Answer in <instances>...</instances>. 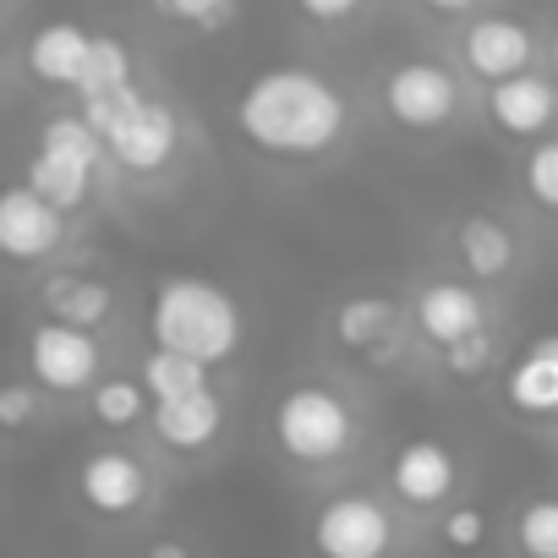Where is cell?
Returning <instances> with one entry per match:
<instances>
[{"instance_id":"cell-16","label":"cell","mask_w":558,"mask_h":558,"mask_svg":"<svg viewBox=\"0 0 558 558\" xmlns=\"http://www.w3.org/2000/svg\"><path fill=\"white\" fill-rule=\"evenodd\" d=\"M88 50H94V34L77 28V23H45L34 39H28V72L50 88H77L83 83V66H88Z\"/></svg>"},{"instance_id":"cell-25","label":"cell","mask_w":558,"mask_h":558,"mask_svg":"<svg viewBox=\"0 0 558 558\" xmlns=\"http://www.w3.org/2000/svg\"><path fill=\"white\" fill-rule=\"evenodd\" d=\"M520 181H525V197L547 214H558V137H542L525 165H520Z\"/></svg>"},{"instance_id":"cell-13","label":"cell","mask_w":558,"mask_h":558,"mask_svg":"<svg viewBox=\"0 0 558 558\" xmlns=\"http://www.w3.org/2000/svg\"><path fill=\"white\" fill-rule=\"evenodd\" d=\"M487 116L504 137H547L558 121V88L536 72L504 77L487 88Z\"/></svg>"},{"instance_id":"cell-30","label":"cell","mask_w":558,"mask_h":558,"mask_svg":"<svg viewBox=\"0 0 558 558\" xmlns=\"http://www.w3.org/2000/svg\"><path fill=\"white\" fill-rule=\"evenodd\" d=\"M302 7V17H313V23H351L367 0H296Z\"/></svg>"},{"instance_id":"cell-29","label":"cell","mask_w":558,"mask_h":558,"mask_svg":"<svg viewBox=\"0 0 558 558\" xmlns=\"http://www.w3.org/2000/svg\"><path fill=\"white\" fill-rule=\"evenodd\" d=\"M39 416V389L34 384H0V433H23Z\"/></svg>"},{"instance_id":"cell-27","label":"cell","mask_w":558,"mask_h":558,"mask_svg":"<svg viewBox=\"0 0 558 558\" xmlns=\"http://www.w3.org/2000/svg\"><path fill=\"white\" fill-rule=\"evenodd\" d=\"M438 536H444V547H449V553H471V547H482V542H487V514H482L476 504H460V509H449V514H444Z\"/></svg>"},{"instance_id":"cell-12","label":"cell","mask_w":558,"mask_h":558,"mask_svg":"<svg viewBox=\"0 0 558 558\" xmlns=\"http://www.w3.org/2000/svg\"><path fill=\"white\" fill-rule=\"evenodd\" d=\"M416 329L438 351H449V345L487 329V307H482L476 286H465V279H427L416 291Z\"/></svg>"},{"instance_id":"cell-3","label":"cell","mask_w":558,"mask_h":558,"mask_svg":"<svg viewBox=\"0 0 558 558\" xmlns=\"http://www.w3.org/2000/svg\"><path fill=\"white\" fill-rule=\"evenodd\" d=\"M268 427H274L279 454H286L291 465H307V471L340 465L356 449V438H362L356 411L345 405V395H335L324 384L286 389V395H279V405H274V416H268Z\"/></svg>"},{"instance_id":"cell-23","label":"cell","mask_w":558,"mask_h":558,"mask_svg":"<svg viewBox=\"0 0 558 558\" xmlns=\"http://www.w3.org/2000/svg\"><path fill=\"white\" fill-rule=\"evenodd\" d=\"M116 88H132V50L121 39H110V34H94V50H88L77 94L94 99V94H116Z\"/></svg>"},{"instance_id":"cell-20","label":"cell","mask_w":558,"mask_h":558,"mask_svg":"<svg viewBox=\"0 0 558 558\" xmlns=\"http://www.w3.org/2000/svg\"><path fill=\"white\" fill-rule=\"evenodd\" d=\"M395 324H400L395 296H351L335 307V340L345 351H362V356L384 351L395 340Z\"/></svg>"},{"instance_id":"cell-5","label":"cell","mask_w":558,"mask_h":558,"mask_svg":"<svg viewBox=\"0 0 558 558\" xmlns=\"http://www.w3.org/2000/svg\"><path fill=\"white\" fill-rule=\"evenodd\" d=\"M460 77L444 61H400L384 77V110L405 132H444L460 116Z\"/></svg>"},{"instance_id":"cell-24","label":"cell","mask_w":558,"mask_h":558,"mask_svg":"<svg viewBox=\"0 0 558 558\" xmlns=\"http://www.w3.org/2000/svg\"><path fill=\"white\" fill-rule=\"evenodd\" d=\"M514 542L525 558H558V493L525 498L514 514Z\"/></svg>"},{"instance_id":"cell-11","label":"cell","mask_w":558,"mask_h":558,"mask_svg":"<svg viewBox=\"0 0 558 558\" xmlns=\"http://www.w3.org/2000/svg\"><path fill=\"white\" fill-rule=\"evenodd\" d=\"M460 56H465V66H471L482 83H504V77L531 72L536 39H531V28L514 23V17H476V23L460 34Z\"/></svg>"},{"instance_id":"cell-22","label":"cell","mask_w":558,"mask_h":558,"mask_svg":"<svg viewBox=\"0 0 558 558\" xmlns=\"http://www.w3.org/2000/svg\"><path fill=\"white\" fill-rule=\"evenodd\" d=\"M148 400H154V395L143 389V378H105V384L88 389V411H94V422L110 427V433L137 427V422L148 416Z\"/></svg>"},{"instance_id":"cell-19","label":"cell","mask_w":558,"mask_h":558,"mask_svg":"<svg viewBox=\"0 0 558 558\" xmlns=\"http://www.w3.org/2000/svg\"><path fill=\"white\" fill-rule=\"evenodd\" d=\"M94 170H99V165H88V159L34 148V159H28V186H34L45 203H56L61 214H72V208L88 203V192H94Z\"/></svg>"},{"instance_id":"cell-8","label":"cell","mask_w":558,"mask_h":558,"mask_svg":"<svg viewBox=\"0 0 558 558\" xmlns=\"http://www.w3.org/2000/svg\"><path fill=\"white\" fill-rule=\"evenodd\" d=\"M460 487V460L444 438H411L389 460V493L405 509H444Z\"/></svg>"},{"instance_id":"cell-14","label":"cell","mask_w":558,"mask_h":558,"mask_svg":"<svg viewBox=\"0 0 558 558\" xmlns=\"http://www.w3.org/2000/svg\"><path fill=\"white\" fill-rule=\"evenodd\" d=\"M154 422V438L175 454H203L219 433H225V400L214 389H197V395H181V400H159L148 411Z\"/></svg>"},{"instance_id":"cell-18","label":"cell","mask_w":558,"mask_h":558,"mask_svg":"<svg viewBox=\"0 0 558 558\" xmlns=\"http://www.w3.org/2000/svg\"><path fill=\"white\" fill-rule=\"evenodd\" d=\"M454 252H460V263H465L471 279H504V274L514 268V235H509V225H498L493 214L460 219Z\"/></svg>"},{"instance_id":"cell-7","label":"cell","mask_w":558,"mask_h":558,"mask_svg":"<svg viewBox=\"0 0 558 558\" xmlns=\"http://www.w3.org/2000/svg\"><path fill=\"white\" fill-rule=\"evenodd\" d=\"M66 241V214L45 203L28 181L0 186V257L7 263H45Z\"/></svg>"},{"instance_id":"cell-31","label":"cell","mask_w":558,"mask_h":558,"mask_svg":"<svg viewBox=\"0 0 558 558\" xmlns=\"http://www.w3.org/2000/svg\"><path fill=\"white\" fill-rule=\"evenodd\" d=\"M143 558H192V547H186L181 536H154V542L143 547Z\"/></svg>"},{"instance_id":"cell-2","label":"cell","mask_w":558,"mask_h":558,"mask_svg":"<svg viewBox=\"0 0 558 558\" xmlns=\"http://www.w3.org/2000/svg\"><path fill=\"white\" fill-rule=\"evenodd\" d=\"M241 302L203 274H165L148 296V340L154 351L192 356L203 367H219L241 351Z\"/></svg>"},{"instance_id":"cell-33","label":"cell","mask_w":558,"mask_h":558,"mask_svg":"<svg viewBox=\"0 0 558 558\" xmlns=\"http://www.w3.org/2000/svg\"><path fill=\"white\" fill-rule=\"evenodd\" d=\"M553 66H558V39H553Z\"/></svg>"},{"instance_id":"cell-26","label":"cell","mask_w":558,"mask_h":558,"mask_svg":"<svg viewBox=\"0 0 558 558\" xmlns=\"http://www.w3.org/2000/svg\"><path fill=\"white\" fill-rule=\"evenodd\" d=\"M154 12H159V17H170V23H186V28L214 34V28H225V23H230L235 0H154Z\"/></svg>"},{"instance_id":"cell-15","label":"cell","mask_w":558,"mask_h":558,"mask_svg":"<svg viewBox=\"0 0 558 558\" xmlns=\"http://www.w3.org/2000/svg\"><path fill=\"white\" fill-rule=\"evenodd\" d=\"M504 400H509V411H520V416H531V422L558 416V335L531 340V345L509 362V373H504Z\"/></svg>"},{"instance_id":"cell-17","label":"cell","mask_w":558,"mask_h":558,"mask_svg":"<svg viewBox=\"0 0 558 558\" xmlns=\"http://www.w3.org/2000/svg\"><path fill=\"white\" fill-rule=\"evenodd\" d=\"M39 302L56 324H77V329H99L116 313V291L94 274H50L39 286Z\"/></svg>"},{"instance_id":"cell-21","label":"cell","mask_w":558,"mask_h":558,"mask_svg":"<svg viewBox=\"0 0 558 558\" xmlns=\"http://www.w3.org/2000/svg\"><path fill=\"white\" fill-rule=\"evenodd\" d=\"M137 378H143V389L154 395V405H159V400L197 395V389H214L208 367H203V362H192V356H175V351H148Z\"/></svg>"},{"instance_id":"cell-4","label":"cell","mask_w":558,"mask_h":558,"mask_svg":"<svg viewBox=\"0 0 558 558\" xmlns=\"http://www.w3.org/2000/svg\"><path fill=\"white\" fill-rule=\"evenodd\" d=\"M400 542L395 509L373 493H335L313 514V553L318 558H389Z\"/></svg>"},{"instance_id":"cell-1","label":"cell","mask_w":558,"mask_h":558,"mask_svg":"<svg viewBox=\"0 0 558 558\" xmlns=\"http://www.w3.org/2000/svg\"><path fill=\"white\" fill-rule=\"evenodd\" d=\"M235 132L268 159H324L345 143L351 105L313 66H268L241 88Z\"/></svg>"},{"instance_id":"cell-9","label":"cell","mask_w":558,"mask_h":558,"mask_svg":"<svg viewBox=\"0 0 558 558\" xmlns=\"http://www.w3.org/2000/svg\"><path fill=\"white\" fill-rule=\"evenodd\" d=\"M148 465L132 454V449H94L83 465H77V498L105 514V520H126L148 504Z\"/></svg>"},{"instance_id":"cell-32","label":"cell","mask_w":558,"mask_h":558,"mask_svg":"<svg viewBox=\"0 0 558 558\" xmlns=\"http://www.w3.org/2000/svg\"><path fill=\"white\" fill-rule=\"evenodd\" d=\"M427 12H438V17H460V12H471L476 0H422Z\"/></svg>"},{"instance_id":"cell-28","label":"cell","mask_w":558,"mask_h":558,"mask_svg":"<svg viewBox=\"0 0 558 558\" xmlns=\"http://www.w3.org/2000/svg\"><path fill=\"white\" fill-rule=\"evenodd\" d=\"M487 362H493V340H487V329L444 351V373H449V378H482Z\"/></svg>"},{"instance_id":"cell-10","label":"cell","mask_w":558,"mask_h":558,"mask_svg":"<svg viewBox=\"0 0 558 558\" xmlns=\"http://www.w3.org/2000/svg\"><path fill=\"white\" fill-rule=\"evenodd\" d=\"M175 148H181V121H175L170 105H159V99H148V94H143V105L105 137V154H110L121 170H132V175L165 170V165L175 159Z\"/></svg>"},{"instance_id":"cell-6","label":"cell","mask_w":558,"mask_h":558,"mask_svg":"<svg viewBox=\"0 0 558 558\" xmlns=\"http://www.w3.org/2000/svg\"><path fill=\"white\" fill-rule=\"evenodd\" d=\"M99 367H105V356H99L94 329L56 324V318L34 324V335H28V373H34L39 389H50V395H83V389L99 384Z\"/></svg>"}]
</instances>
